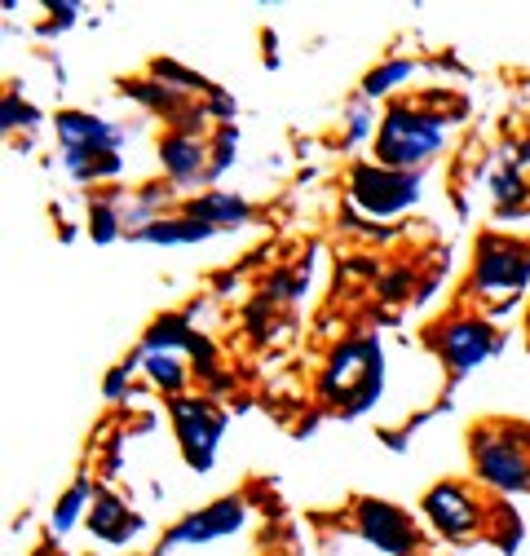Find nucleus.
I'll list each match as a JSON object with an SVG mask.
<instances>
[{"instance_id":"nucleus-1","label":"nucleus","mask_w":530,"mask_h":556,"mask_svg":"<svg viewBox=\"0 0 530 556\" xmlns=\"http://www.w3.org/2000/svg\"><path fill=\"white\" fill-rule=\"evenodd\" d=\"M442 142V124L416 111H393L384 119V137H380V155L389 164H412L420 155H429Z\"/></svg>"},{"instance_id":"nucleus-2","label":"nucleus","mask_w":530,"mask_h":556,"mask_svg":"<svg viewBox=\"0 0 530 556\" xmlns=\"http://www.w3.org/2000/svg\"><path fill=\"white\" fill-rule=\"evenodd\" d=\"M354 194L371 213H393L416 199V177H398V173H380V168H358L354 173Z\"/></svg>"},{"instance_id":"nucleus-3","label":"nucleus","mask_w":530,"mask_h":556,"mask_svg":"<svg viewBox=\"0 0 530 556\" xmlns=\"http://www.w3.org/2000/svg\"><path fill=\"white\" fill-rule=\"evenodd\" d=\"M363 530H367V539H371L380 552H407V547H412L407 521L398 517L393 508H384V504H363Z\"/></svg>"},{"instance_id":"nucleus-4","label":"nucleus","mask_w":530,"mask_h":556,"mask_svg":"<svg viewBox=\"0 0 530 556\" xmlns=\"http://www.w3.org/2000/svg\"><path fill=\"white\" fill-rule=\"evenodd\" d=\"M442 350H446V358H451L459 371H469L474 363H482V358L491 354V336H487V327L459 323V327H451V331L442 336Z\"/></svg>"},{"instance_id":"nucleus-5","label":"nucleus","mask_w":530,"mask_h":556,"mask_svg":"<svg viewBox=\"0 0 530 556\" xmlns=\"http://www.w3.org/2000/svg\"><path fill=\"white\" fill-rule=\"evenodd\" d=\"M177 420H181V438H186V455L194 451V464H209L213 442L222 433V420H204V406H177Z\"/></svg>"},{"instance_id":"nucleus-6","label":"nucleus","mask_w":530,"mask_h":556,"mask_svg":"<svg viewBox=\"0 0 530 556\" xmlns=\"http://www.w3.org/2000/svg\"><path fill=\"white\" fill-rule=\"evenodd\" d=\"M239 517H243V508L230 500V504H217V508H209L199 521H186L181 530H173V539L168 543H186V539H209V534H222V530H235L239 526Z\"/></svg>"},{"instance_id":"nucleus-7","label":"nucleus","mask_w":530,"mask_h":556,"mask_svg":"<svg viewBox=\"0 0 530 556\" xmlns=\"http://www.w3.org/2000/svg\"><path fill=\"white\" fill-rule=\"evenodd\" d=\"M425 508H429L433 521H438L442 530H451V534H464V530L474 526V508L464 504L459 491H433V495L425 500Z\"/></svg>"},{"instance_id":"nucleus-8","label":"nucleus","mask_w":530,"mask_h":556,"mask_svg":"<svg viewBox=\"0 0 530 556\" xmlns=\"http://www.w3.org/2000/svg\"><path fill=\"white\" fill-rule=\"evenodd\" d=\"M482 472L500 485H521L526 481V459L508 446H482Z\"/></svg>"},{"instance_id":"nucleus-9","label":"nucleus","mask_w":530,"mask_h":556,"mask_svg":"<svg viewBox=\"0 0 530 556\" xmlns=\"http://www.w3.org/2000/svg\"><path fill=\"white\" fill-rule=\"evenodd\" d=\"M62 137H66L72 147L85 142V155H89L93 147H115V132H111L106 124H98V119H80V115H66V119H62Z\"/></svg>"},{"instance_id":"nucleus-10","label":"nucleus","mask_w":530,"mask_h":556,"mask_svg":"<svg viewBox=\"0 0 530 556\" xmlns=\"http://www.w3.org/2000/svg\"><path fill=\"white\" fill-rule=\"evenodd\" d=\"M194 217H204V226L209 222H239L243 207L235 199H204V203H194Z\"/></svg>"},{"instance_id":"nucleus-11","label":"nucleus","mask_w":530,"mask_h":556,"mask_svg":"<svg viewBox=\"0 0 530 556\" xmlns=\"http://www.w3.org/2000/svg\"><path fill=\"white\" fill-rule=\"evenodd\" d=\"M204 235H213V226H204V222H190V226H151L147 230V239H204Z\"/></svg>"},{"instance_id":"nucleus-12","label":"nucleus","mask_w":530,"mask_h":556,"mask_svg":"<svg viewBox=\"0 0 530 556\" xmlns=\"http://www.w3.org/2000/svg\"><path fill=\"white\" fill-rule=\"evenodd\" d=\"M164 155L173 160V173H177V177L194 173V164H199V151H194V147H181V142H173V147H168Z\"/></svg>"},{"instance_id":"nucleus-13","label":"nucleus","mask_w":530,"mask_h":556,"mask_svg":"<svg viewBox=\"0 0 530 556\" xmlns=\"http://www.w3.org/2000/svg\"><path fill=\"white\" fill-rule=\"evenodd\" d=\"M147 371L160 376V384H181V367H177L173 358H155V354H151V358H147Z\"/></svg>"},{"instance_id":"nucleus-14","label":"nucleus","mask_w":530,"mask_h":556,"mask_svg":"<svg viewBox=\"0 0 530 556\" xmlns=\"http://www.w3.org/2000/svg\"><path fill=\"white\" fill-rule=\"evenodd\" d=\"M403 76H407V66H403V62H393V66H384V72H376V76L367 80V93H384L393 80H403Z\"/></svg>"},{"instance_id":"nucleus-15","label":"nucleus","mask_w":530,"mask_h":556,"mask_svg":"<svg viewBox=\"0 0 530 556\" xmlns=\"http://www.w3.org/2000/svg\"><path fill=\"white\" fill-rule=\"evenodd\" d=\"M80 500H85V485H80V491H76L72 500H66V504L58 508V526H72V517H76V508H80Z\"/></svg>"}]
</instances>
